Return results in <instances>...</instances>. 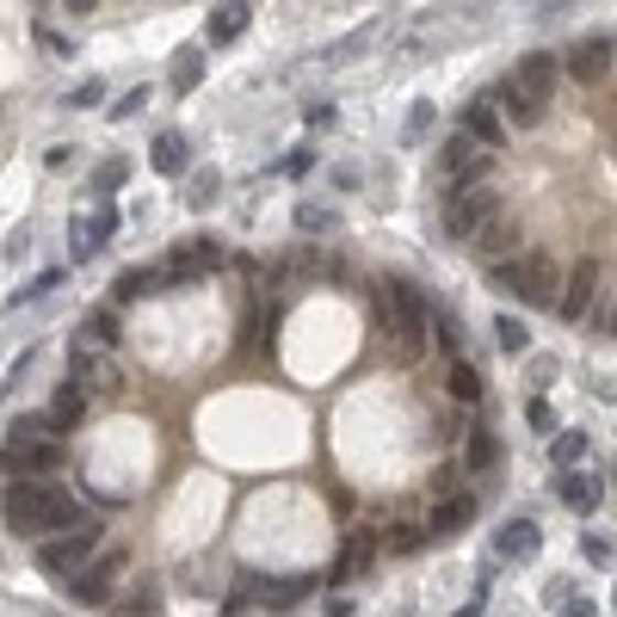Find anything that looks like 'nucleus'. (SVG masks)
<instances>
[{
	"label": "nucleus",
	"instance_id": "f257e3e1",
	"mask_svg": "<svg viewBox=\"0 0 617 617\" xmlns=\"http://www.w3.org/2000/svg\"><path fill=\"white\" fill-rule=\"evenodd\" d=\"M370 303H377V327H383V339H389V358H396V365H414V358L426 353V334H432L426 296H420L414 284H401V278H383V284L370 291Z\"/></svg>",
	"mask_w": 617,
	"mask_h": 617
},
{
	"label": "nucleus",
	"instance_id": "f03ea898",
	"mask_svg": "<svg viewBox=\"0 0 617 617\" xmlns=\"http://www.w3.org/2000/svg\"><path fill=\"white\" fill-rule=\"evenodd\" d=\"M0 512H7V524L13 531H25V538H50V531H68V524H80L87 512H80V500L68 488H56V481H13L7 488V500H0Z\"/></svg>",
	"mask_w": 617,
	"mask_h": 617
},
{
	"label": "nucleus",
	"instance_id": "7ed1b4c3",
	"mask_svg": "<svg viewBox=\"0 0 617 617\" xmlns=\"http://www.w3.org/2000/svg\"><path fill=\"white\" fill-rule=\"evenodd\" d=\"M0 469H7L13 481H31V476H50V469H62L56 420H13L7 445H0Z\"/></svg>",
	"mask_w": 617,
	"mask_h": 617
},
{
	"label": "nucleus",
	"instance_id": "20e7f679",
	"mask_svg": "<svg viewBox=\"0 0 617 617\" xmlns=\"http://www.w3.org/2000/svg\"><path fill=\"white\" fill-rule=\"evenodd\" d=\"M494 210H500V185L488 180V167H469V173H457V180H445V229L451 235L469 241Z\"/></svg>",
	"mask_w": 617,
	"mask_h": 617
},
{
	"label": "nucleus",
	"instance_id": "39448f33",
	"mask_svg": "<svg viewBox=\"0 0 617 617\" xmlns=\"http://www.w3.org/2000/svg\"><path fill=\"white\" fill-rule=\"evenodd\" d=\"M555 75H562V62H555L550 50H531V56L512 68V80L500 87L512 123H538L543 118V106H550V93H555Z\"/></svg>",
	"mask_w": 617,
	"mask_h": 617
},
{
	"label": "nucleus",
	"instance_id": "423d86ee",
	"mask_svg": "<svg viewBox=\"0 0 617 617\" xmlns=\"http://www.w3.org/2000/svg\"><path fill=\"white\" fill-rule=\"evenodd\" d=\"M494 284L512 291L519 303L531 308H555V291H562V266L550 253H524V260H500L494 266Z\"/></svg>",
	"mask_w": 617,
	"mask_h": 617
},
{
	"label": "nucleus",
	"instance_id": "0eeeda50",
	"mask_svg": "<svg viewBox=\"0 0 617 617\" xmlns=\"http://www.w3.org/2000/svg\"><path fill=\"white\" fill-rule=\"evenodd\" d=\"M93 555H99V524L80 519V524H68V531H50V538L37 543V569L56 574V581H75Z\"/></svg>",
	"mask_w": 617,
	"mask_h": 617
},
{
	"label": "nucleus",
	"instance_id": "6e6552de",
	"mask_svg": "<svg viewBox=\"0 0 617 617\" xmlns=\"http://www.w3.org/2000/svg\"><path fill=\"white\" fill-rule=\"evenodd\" d=\"M599 303V260H581L574 272H562V291H555V315L569 327H581Z\"/></svg>",
	"mask_w": 617,
	"mask_h": 617
},
{
	"label": "nucleus",
	"instance_id": "1a4fd4ad",
	"mask_svg": "<svg viewBox=\"0 0 617 617\" xmlns=\"http://www.w3.org/2000/svg\"><path fill=\"white\" fill-rule=\"evenodd\" d=\"M118 574H123V550H99L87 569L68 581V593H75L80 605H106L111 593H118Z\"/></svg>",
	"mask_w": 617,
	"mask_h": 617
},
{
	"label": "nucleus",
	"instance_id": "9d476101",
	"mask_svg": "<svg viewBox=\"0 0 617 617\" xmlns=\"http://www.w3.org/2000/svg\"><path fill=\"white\" fill-rule=\"evenodd\" d=\"M611 62H617V44L605 37V31H593V37H581V44L562 56V75H574L581 87H593V80L611 75Z\"/></svg>",
	"mask_w": 617,
	"mask_h": 617
},
{
	"label": "nucleus",
	"instance_id": "9b49d317",
	"mask_svg": "<svg viewBox=\"0 0 617 617\" xmlns=\"http://www.w3.org/2000/svg\"><path fill=\"white\" fill-rule=\"evenodd\" d=\"M469 241H476L481 260H507L512 247H519V210H507V204H500V210H494L488 223H481V229L469 235Z\"/></svg>",
	"mask_w": 617,
	"mask_h": 617
},
{
	"label": "nucleus",
	"instance_id": "f8f14e48",
	"mask_svg": "<svg viewBox=\"0 0 617 617\" xmlns=\"http://www.w3.org/2000/svg\"><path fill=\"white\" fill-rule=\"evenodd\" d=\"M68 377H75V383L87 389V396H111V389L123 383L118 365H111V358L99 353V346H75V370H68Z\"/></svg>",
	"mask_w": 617,
	"mask_h": 617
},
{
	"label": "nucleus",
	"instance_id": "ddd939ff",
	"mask_svg": "<svg viewBox=\"0 0 617 617\" xmlns=\"http://www.w3.org/2000/svg\"><path fill=\"white\" fill-rule=\"evenodd\" d=\"M469 167H488V149H481L469 130H457V137H445V149H439V180H457V173Z\"/></svg>",
	"mask_w": 617,
	"mask_h": 617
},
{
	"label": "nucleus",
	"instance_id": "4468645a",
	"mask_svg": "<svg viewBox=\"0 0 617 617\" xmlns=\"http://www.w3.org/2000/svg\"><path fill=\"white\" fill-rule=\"evenodd\" d=\"M538 543H543V524H538V519H507L500 531H494V555H500V562L538 555Z\"/></svg>",
	"mask_w": 617,
	"mask_h": 617
},
{
	"label": "nucleus",
	"instance_id": "2eb2a0df",
	"mask_svg": "<svg viewBox=\"0 0 617 617\" xmlns=\"http://www.w3.org/2000/svg\"><path fill=\"white\" fill-rule=\"evenodd\" d=\"M210 266H223V253H216V247H180L161 278H167V284H192V278H204Z\"/></svg>",
	"mask_w": 617,
	"mask_h": 617
},
{
	"label": "nucleus",
	"instance_id": "dca6fc26",
	"mask_svg": "<svg viewBox=\"0 0 617 617\" xmlns=\"http://www.w3.org/2000/svg\"><path fill=\"white\" fill-rule=\"evenodd\" d=\"M247 19H253V7H247V0H223L204 31H210V44H235V37L247 31Z\"/></svg>",
	"mask_w": 617,
	"mask_h": 617
},
{
	"label": "nucleus",
	"instance_id": "f3484780",
	"mask_svg": "<svg viewBox=\"0 0 617 617\" xmlns=\"http://www.w3.org/2000/svg\"><path fill=\"white\" fill-rule=\"evenodd\" d=\"M111 229H118V216H111V210H99L93 223H87V216H75V253H80V260H93V253L111 241Z\"/></svg>",
	"mask_w": 617,
	"mask_h": 617
},
{
	"label": "nucleus",
	"instance_id": "a211bd4d",
	"mask_svg": "<svg viewBox=\"0 0 617 617\" xmlns=\"http://www.w3.org/2000/svg\"><path fill=\"white\" fill-rule=\"evenodd\" d=\"M463 130H469L481 149H494V142H500V111H494L488 99H469V106H463Z\"/></svg>",
	"mask_w": 617,
	"mask_h": 617
},
{
	"label": "nucleus",
	"instance_id": "6ab92c4d",
	"mask_svg": "<svg viewBox=\"0 0 617 617\" xmlns=\"http://www.w3.org/2000/svg\"><path fill=\"white\" fill-rule=\"evenodd\" d=\"M469 519H476V500H469V494H451L445 507L432 512V538H457Z\"/></svg>",
	"mask_w": 617,
	"mask_h": 617
},
{
	"label": "nucleus",
	"instance_id": "aec40b11",
	"mask_svg": "<svg viewBox=\"0 0 617 617\" xmlns=\"http://www.w3.org/2000/svg\"><path fill=\"white\" fill-rule=\"evenodd\" d=\"M149 161H154V173H185V137L180 130H167V137H154V149H149Z\"/></svg>",
	"mask_w": 617,
	"mask_h": 617
},
{
	"label": "nucleus",
	"instance_id": "412c9836",
	"mask_svg": "<svg viewBox=\"0 0 617 617\" xmlns=\"http://www.w3.org/2000/svg\"><path fill=\"white\" fill-rule=\"evenodd\" d=\"M370 555H377V538H370V531H358V538L346 543V555L334 562V581H353L358 569H370Z\"/></svg>",
	"mask_w": 617,
	"mask_h": 617
},
{
	"label": "nucleus",
	"instance_id": "4be33fe9",
	"mask_svg": "<svg viewBox=\"0 0 617 617\" xmlns=\"http://www.w3.org/2000/svg\"><path fill=\"white\" fill-rule=\"evenodd\" d=\"M562 500H569L574 512H599V500H605V488L593 476H569L562 481Z\"/></svg>",
	"mask_w": 617,
	"mask_h": 617
},
{
	"label": "nucleus",
	"instance_id": "5701e85b",
	"mask_svg": "<svg viewBox=\"0 0 617 617\" xmlns=\"http://www.w3.org/2000/svg\"><path fill=\"white\" fill-rule=\"evenodd\" d=\"M80 408H87V389L68 377V383L56 389V408H50V420H56V426H68V420H80Z\"/></svg>",
	"mask_w": 617,
	"mask_h": 617
},
{
	"label": "nucleus",
	"instance_id": "b1692460",
	"mask_svg": "<svg viewBox=\"0 0 617 617\" xmlns=\"http://www.w3.org/2000/svg\"><path fill=\"white\" fill-rule=\"evenodd\" d=\"M550 457H555V469H574V463L586 457V432H555V439H550Z\"/></svg>",
	"mask_w": 617,
	"mask_h": 617
},
{
	"label": "nucleus",
	"instance_id": "393cba45",
	"mask_svg": "<svg viewBox=\"0 0 617 617\" xmlns=\"http://www.w3.org/2000/svg\"><path fill=\"white\" fill-rule=\"evenodd\" d=\"M198 80H204V50H180V56H173V87L192 93Z\"/></svg>",
	"mask_w": 617,
	"mask_h": 617
},
{
	"label": "nucleus",
	"instance_id": "a878e982",
	"mask_svg": "<svg viewBox=\"0 0 617 617\" xmlns=\"http://www.w3.org/2000/svg\"><path fill=\"white\" fill-rule=\"evenodd\" d=\"M161 284H167L161 272H137V266H130V272L118 278V303H130V296H154Z\"/></svg>",
	"mask_w": 617,
	"mask_h": 617
},
{
	"label": "nucleus",
	"instance_id": "bb28decb",
	"mask_svg": "<svg viewBox=\"0 0 617 617\" xmlns=\"http://www.w3.org/2000/svg\"><path fill=\"white\" fill-rule=\"evenodd\" d=\"M216 185H223V180H216L210 167H198V173H192V192H185V204H192V210H210V204H216Z\"/></svg>",
	"mask_w": 617,
	"mask_h": 617
},
{
	"label": "nucleus",
	"instance_id": "cd10ccee",
	"mask_svg": "<svg viewBox=\"0 0 617 617\" xmlns=\"http://www.w3.org/2000/svg\"><path fill=\"white\" fill-rule=\"evenodd\" d=\"M111 339H118V315H111V308H99V315L87 322V339H75V346H111Z\"/></svg>",
	"mask_w": 617,
	"mask_h": 617
},
{
	"label": "nucleus",
	"instance_id": "c85d7f7f",
	"mask_svg": "<svg viewBox=\"0 0 617 617\" xmlns=\"http://www.w3.org/2000/svg\"><path fill=\"white\" fill-rule=\"evenodd\" d=\"M451 389H457V401H476L481 396V377H476V365H451Z\"/></svg>",
	"mask_w": 617,
	"mask_h": 617
},
{
	"label": "nucleus",
	"instance_id": "c756f323",
	"mask_svg": "<svg viewBox=\"0 0 617 617\" xmlns=\"http://www.w3.org/2000/svg\"><path fill=\"white\" fill-rule=\"evenodd\" d=\"M494 334H500V346H507V353H524V339H531L519 315H500V322H494Z\"/></svg>",
	"mask_w": 617,
	"mask_h": 617
},
{
	"label": "nucleus",
	"instance_id": "7c9ffc66",
	"mask_svg": "<svg viewBox=\"0 0 617 617\" xmlns=\"http://www.w3.org/2000/svg\"><path fill=\"white\" fill-rule=\"evenodd\" d=\"M296 229H303V235L334 229V210H322V204H303V210H296Z\"/></svg>",
	"mask_w": 617,
	"mask_h": 617
},
{
	"label": "nucleus",
	"instance_id": "2f4dec72",
	"mask_svg": "<svg viewBox=\"0 0 617 617\" xmlns=\"http://www.w3.org/2000/svg\"><path fill=\"white\" fill-rule=\"evenodd\" d=\"M426 130H432V106L420 99V106L408 111V130H401V137H408V142H426Z\"/></svg>",
	"mask_w": 617,
	"mask_h": 617
},
{
	"label": "nucleus",
	"instance_id": "473e14b6",
	"mask_svg": "<svg viewBox=\"0 0 617 617\" xmlns=\"http://www.w3.org/2000/svg\"><path fill=\"white\" fill-rule=\"evenodd\" d=\"M524 420H531L538 432H555V408H550L543 396H531V401H524Z\"/></svg>",
	"mask_w": 617,
	"mask_h": 617
},
{
	"label": "nucleus",
	"instance_id": "72a5a7b5",
	"mask_svg": "<svg viewBox=\"0 0 617 617\" xmlns=\"http://www.w3.org/2000/svg\"><path fill=\"white\" fill-rule=\"evenodd\" d=\"M68 106H75V111H87V106H106V80H87V87H75V93H68Z\"/></svg>",
	"mask_w": 617,
	"mask_h": 617
},
{
	"label": "nucleus",
	"instance_id": "f704fd0d",
	"mask_svg": "<svg viewBox=\"0 0 617 617\" xmlns=\"http://www.w3.org/2000/svg\"><path fill=\"white\" fill-rule=\"evenodd\" d=\"M123 173H130V161H106V167L93 173V180H99V192H118V185H123Z\"/></svg>",
	"mask_w": 617,
	"mask_h": 617
},
{
	"label": "nucleus",
	"instance_id": "c9c22d12",
	"mask_svg": "<svg viewBox=\"0 0 617 617\" xmlns=\"http://www.w3.org/2000/svg\"><path fill=\"white\" fill-rule=\"evenodd\" d=\"M494 457H500V445H494L488 432H476V439H469V463L481 469V463H494Z\"/></svg>",
	"mask_w": 617,
	"mask_h": 617
},
{
	"label": "nucleus",
	"instance_id": "e433bc0d",
	"mask_svg": "<svg viewBox=\"0 0 617 617\" xmlns=\"http://www.w3.org/2000/svg\"><path fill=\"white\" fill-rule=\"evenodd\" d=\"M142 106H149V93H142V87H137V93H123L118 106H111V118H137V111H142Z\"/></svg>",
	"mask_w": 617,
	"mask_h": 617
},
{
	"label": "nucleus",
	"instance_id": "4c0bfd02",
	"mask_svg": "<svg viewBox=\"0 0 617 617\" xmlns=\"http://www.w3.org/2000/svg\"><path fill=\"white\" fill-rule=\"evenodd\" d=\"M562 617H599V605H586V599H581V605H569Z\"/></svg>",
	"mask_w": 617,
	"mask_h": 617
},
{
	"label": "nucleus",
	"instance_id": "58836bf2",
	"mask_svg": "<svg viewBox=\"0 0 617 617\" xmlns=\"http://www.w3.org/2000/svg\"><path fill=\"white\" fill-rule=\"evenodd\" d=\"M62 7H68V13H93V7H99V0H62Z\"/></svg>",
	"mask_w": 617,
	"mask_h": 617
},
{
	"label": "nucleus",
	"instance_id": "ea45409f",
	"mask_svg": "<svg viewBox=\"0 0 617 617\" xmlns=\"http://www.w3.org/2000/svg\"><path fill=\"white\" fill-rule=\"evenodd\" d=\"M611 339H617V308H611Z\"/></svg>",
	"mask_w": 617,
	"mask_h": 617
},
{
	"label": "nucleus",
	"instance_id": "a19ab883",
	"mask_svg": "<svg viewBox=\"0 0 617 617\" xmlns=\"http://www.w3.org/2000/svg\"><path fill=\"white\" fill-rule=\"evenodd\" d=\"M611 605H617V586H611Z\"/></svg>",
	"mask_w": 617,
	"mask_h": 617
}]
</instances>
